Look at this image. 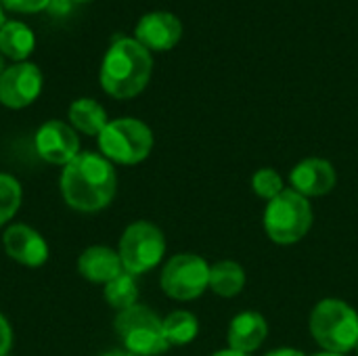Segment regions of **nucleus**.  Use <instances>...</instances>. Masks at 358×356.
Returning <instances> with one entry per match:
<instances>
[{"label":"nucleus","mask_w":358,"mask_h":356,"mask_svg":"<svg viewBox=\"0 0 358 356\" xmlns=\"http://www.w3.org/2000/svg\"><path fill=\"white\" fill-rule=\"evenodd\" d=\"M252 189H254V193L258 195V197H262V199H275L277 195H281L285 189H283V180H281V176L275 172V170H271V168H262V170H258L256 174H254V178H252Z\"/></svg>","instance_id":"4be33fe9"},{"label":"nucleus","mask_w":358,"mask_h":356,"mask_svg":"<svg viewBox=\"0 0 358 356\" xmlns=\"http://www.w3.org/2000/svg\"><path fill=\"white\" fill-rule=\"evenodd\" d=\"M2 73H4V63H2V57H0V78H2Z\"/></svg>","instance_id":"c756f323"},{"label":"nucleus","mask_w":358,"mask_h":356,"mask_svg":"<svg viewBox=\"0 0 358 356\" xmlns=\"http://www.w3.org/2000/svg\"><path fill=\"white\" fill-rule=\"evenodd\" d=\"M2 6L17 13H38L50 4V0H0Z\"/></svg>","instance_id":"5701e85b"},{"label":"nucleus","mask_w":358,"mask_h":356,"mask_svg":"<svg viewBox=\"0 0 358 356\" xmlns=\"http://www.w3.org/2000/svg\"><path fill=\"white\" fill-rule=\"evenodd\" d=\"M105 300L111 308H117V311H126L134 306L138 300V285H136L134 275L124 271L122 275L111 279L105 285Z\"/></svg>","instance_id":"aec40b11"},{"label":"nucleus","mask_w":358,"mask_h":356,"mask_svg":"<svg viewBox=\"0 0 358 356\" xmlns=\"http://www.w3.org/2000/svg\"><path fill=\"white\" fill-rule=\"evenodd\" d=\"M21 199L23 193L19 180L10 174H0V227L17 214Z\"/></svg>","instance_id":"412c9836"},{"label":"nucleus","mask_w":358,"mask_h":356,"mask_svg":"<svg viewBox=\"0 0 358 356\" xmlns=\"http://www.w3.org/2000/svg\"><path fill=\"white\" fill-rule=\"evenodd\" d=\"M151 69V52L136 38H117L103 59L101 86L115 99H132L145 90Z\"/></svg>","instance_id":"f03ea898"},{"label":"nucleus","mask_w":358,"mask_h":356,"mask_svg":"<svg viewBox=\"0 0 358 356\" xmlns=\"http://www.w3.org/2000/svg\"><path fill=\"white\" fill-rule=\"evenodd\" d=\"M210 287V266L197 254H178L162 271V290L180 302L199 298Z\"/></svg>","instance_id":"6e6552de"},{"label":"nucleus","mask_w":358,"mask_h":356,"mask_svg":"<svg viewBox=\"0 0 358 356\" xmlns=\"http://www.w3.org/2000/svg\"><path fill=\"white\" fill-rule=\"evenodd\" d=\"M292 187L304 197H321L327 195L336 187V170L327 159L310 157L300 162L292 170Z\"/></svg>","instance_id":"ddd939ff"},{"label":"nucleus","mask_w":358,"mask_h":356,"mask_svg":"<svg viewBox=\"0 0 358 356\" xmlns=\"http://www.w3.org/2000/svg\"><path fill=\"white\" fill-rule=\"evenodd\" d=\"M243 285H245V273L237 262L224 260L210 266V290L214 294L222 298H233L241 294Z\"/></svg>","instance_id":"a211bd4d"},{"label":"nucleus","mask_w":358,"mask_h":356,"mask_svg":"<svg viewBox=\"0 0 358 356\" xmlns=\"http://www.w3.org/2000/svg\"><path fill=\"white\" fill-rule=\"evenodd\" d=\"M124 271L130 275H143L159 264V260L166 254V239L164 233L151 225V222H134L130 225L122 239H120V250H117Z\"/></svg>","instance_id":"0eeeda50"},{"label":"nucleus","mask_w":358,"mask_h":356,"mask_svg":"<svg viewBox=\"0 0 358 356\" xmlns=\"http://www.w3.org/2000/svg\"><path fill=\"white\" fill-rule=\"evenodd\" d=\"M34 31L21 21H6L0 29V50L15 61H23L34 50Z\"/></svg>","instance_id":"dca6fc26"},{"label":"nucleus","mask_w":358,"mask_h":356,"mask_svg":"<svg viewBox=\"0 0 358 356\" xmlns=\"http://www.w3.org/2000/svg\"><path fill=\"white\" fill-rule=\"evenodd\" d=\"M115 332L128 355L132 356H157L170 348L164 336V319L141 304L120 311L115 319Z\"/></svg>","instance_id":"423d86ee"},{"label":"nucleus","mask_w":358,"mask_h":356,"mask_svg":"<svg viewBox=\"0 0 358 356\" xmlns=\"http://www.w3.org/2000/svg\"><path fill=\"white\" fill-rule=\"evenodd\" d=\"M4 23H6V21H4V13H2V6H0V29H2Z\"/></svg>","instance_id":"c85d7f7f"},{"label":"nucleus","mask_w":358,"mask_h":356,"mask_svg":"<svg viewBox=\"0 0 358 356\" xmlns=\"http://www.w3.org/2000/svg\"><path fill=\"white\" fill-rule=\"evenodd\" d=\"M42 90V73L34 63H15L0 78V103L10 109L27 107Z\"/></svg>","instance_id":"9d476101"},{"label":"nucleus","mask_w":358,"mask_h":356,"mask_svg":"<svg viewBox=\"0 0 358 356\" xmlns=\"http://www.w3.org/2000/svg\"><path fill=\"white\" fill-rule=\"evenodd\" d=\"M197 332H199V323H197L195 315H191L187 311L170 313L164 319V336L170 346H185V344L193 342L197 338Z\"/></svg>","instance_id":"6ab92c4d"},{"label":"nucleus","mask_w":358,"mask_h":356,"mask_svg":"<svg viewBox=\"0 0 358 356\" xmlns=\"http://www.w3.org/2000/svg\"><path fill=\"white\" fill-rule=\"evenodd\" d=\"M73 2H88V0H73Z\"/></svg>","instance_id":"2f4dec72"},{"label":"nucleus","mask_w":358,"mask_h":356,"mask_svg":"<svg viewBox=\"0 0 358 356\" xmlns=\"http://www.w3.org/2000/svg\"><path fill=\"white\" fill-rule=\"evenodd\" d=\"M117 176L111 162L99 153H80L61 172V195L78 212H99L111 204Z\"/></svg>","instance_id":"f257e3e1"},{"label":"nucleus","mask_w":358,"mask_h":356,"mask_svg":"<svg viewBox=\"0 0 358 356\" xmlns=\"http://www.w3.org/2000/svg\"><path fill=\"white\" fill-rule=\"evenodd\" d=\"M315 356H342V355H331V353H323V355H315Z\"/></svg>","instance_id":"7c9ffc66"},{"label":"nucleus","mask_w":358,"mask_h":356,"mask_svg":"<svg viewBox=\"0 0 358 356\" xmlns=\"http://www.w3.org/2000/svg\"><path fill=\"white\" fill-rule=\"evenodd\" d=\"M69 2L71 0H50V4H48V8H52L55 13H67L69 10Z\"/></svg>","instance_id":"393cba45"},{"label":"nucleus","mask_w":358,"mask_h":356,"mask_svg":"<svg viewBox=\"0 0 358 356\" xmlns=\"http://www.w3.org/2000/svg\"><path fill=\"white\" fill-rule=\"evenodd\" d=\"M103 356H132V355H128V353H107V355H103Z\"/></svg>","instance_id":"cd10ccee"},{"label":"nucleus","mask_w":358,"mask_h":356,"mask_svg":"<svg viewBox=\"0 0 358 356\" xmlns=\"http://www.w3.org/2000/svg\"><path fill=\"white\" fill-rule=\"evenodd\" d=\"M310 334L331 355H346L358 348V313L342 300H321L310 315Z\"/></svg>","instance_id":"7ed1b4c3"},{"label":"nucleus","mask_w":358,"mask_h":356,"mask_svg":"<svg viewBox=\"0 0 358 356\" xmlns=\"http://www.w3.org/2000/svg\"><path fill=\"white\" fill-rule=\"evenodd\" d=\"M313 227V208L304 195L294 189H285L281 195L268 201L264 212L266 235L279 245L298 243Z\"/></svg>","instance_id":"20e7f679"},{"label":"nucleus","mask_w":358,"mask_h":356,"mask_svg":"<svg viewBox=\"0 0 358 356\" xmlns=\"http://www.w3.org/2000/svg\"><path fill=\"white\" fill-rule=\"evenodd\" d=\"M99 149L109 162L124 166L141 164L153 149V132L141 120L120 118L109 122L99 134Z\"/></svg>","instance_id":"39448f33"},{"label":"nucleus","mask_w":358,"mask_h":356,"mask_svg":"<svg viewBox=\"0 0 358 356\" xmlns=\"http://www.w3.org/2000/svg\"><path fill=\"white\" fill-rule=\"evenodd\" d=\"M212 356H250V355H243V353H235V350H220V353H216V355Z\"/></svg>","instance_id":"bb28decb"},{"label":"nucleus","mask_w":358,"mask_h":356,"mask_svg":"<svg viewBox=\"0 0 358 356\" xmlns=\"http://www.w3.org/2000/svg\"><path fill=\"white\" fill-rule=\"evenodd\" d=\"M268 334V325L264 321L262 315L258 313H241L231 321L229 327V346L235 353H243L250 355L254 350H258L262 346V342L266 340Z\"/></svg>","instance_id":"2eb2a0df"},{"label":"nucleus","mask_w":358,"mask_h":356,"mask_svg":"<svg viewBox=\"0 0 358 356\" xmlns=\"http://www.w3.org/2000/svg\"><path fill=\"white\" fill-rule=\"evenodd\" d=\"M34 145H36V153L44 162L63 168L80 155V138L76 130L59 120H50L42 124L36 132Z\"/></svg>","instance_id":"1a4fd4ad"},{"label":"nucleus","mask_w":358,"mask_h":356,"mask_svg":"<svg viewBox=\"0 0 358 356\" xmlns=\"http://www.w3.org/2000/svg\"><path fill=\"white\" fill-rule=\"evenodd\" d=\"M69 120L76 130H80L88 136H99L105 130V126L109 124L105 109L92 99L73 101L69 107Z\"/></svg>","instance_id":"f3484780"},{"label":"nucleus","mask_w":358,"mask_h":356,"mask_svg":"<svg viewBox=\"0 0 358 356\" xmlns=\"http://www.w3.org/2000/svg\"><path fill=\"white\" fill-rule=\"evenodd\" d=\"M78 271L84 279L107 285L111 279L124 273V264L115 250L105 245H92L84 250L78 258Z\"/></svg>","instance_id":"4468645a"},{"label":"nucleus","mask_w":358,"mask_h":356,"mask_svg":"<svg viewBox=\"0 0 358 356\" xmlns=\"http://www.w3.org/2000/svg\"><path fill=\"white\" fill-rule=\"evenodd\" d=\"M10 346H13V329L8 321L0 315V356H8Z\"/></svg>","instance_id":"b1692460"},{"label":"nucleus","mask_w":358,"mask_h":356,"mask_svg":"<svg viewBox=\"0 0 358 356\" xmlns=\"http://www.w3.org/2000/svg\"><path fill=\"white\" fill-rule=\"evenodd\" d=\"M2 245L8 258L29 269H38L48 260V245L44 237L27 225L8 227L2 237Z\"/></svg>","instance_id":"9b49d317"},{"label":"nucleus","mask_w":358,"mask_h":356,"mask_svg":"<svg viewBox=\"0 0 358 356\" xmlns=\"http://www.w3.org/2000/svg\"><path fill=\"white\" fill-rule=\"evenodd\" d=\"M266 356H306V355H304V353H300V350H294V348H279V350L268 353Z\"/></svg>","instance_id":"a878e982"},{"label":"nucleus","mask_w":358,"mask_h":356,"mask_svg":"<svg viewBox=\"0 0 358 356\" xmlns=\"http://www.w3.org/2000/svg\"><path fill=\"white\" fill-rule=\"evenodd\" d=\"M182 36V23L178 17L166 10L145 15L136 25V40L147 50H170Z\"/></svg>","instance_id":"f8f14e48"}]
</instances>
